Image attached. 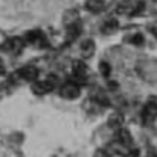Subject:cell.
I'll use <instances>...</instances> for the list:
<instances>
[{"instance_id":"4fadbf2b","label":"cell","mask_w":157,"mask_h":157,"mask_svg":"<svg viewBox=\"0 0 157 157\" xmlns=\"http://www.w3.org/2000/svg\"><path fill=\"white\" fill-rule=\"evenodd\" d=\"M122 124H124V117L121 113H113L110 117H108V127L113 128V130H121L122 128Z\"/></svg>"},{"instance_id":"30bf717a","label":"cell","mask_w":157,"mask_h":157,"mask_svg":"<svg viewBox=\"0 0 157 157\" xmlns=\"http://www.w3.org/2000/svg\"><path fill=\"white\" fill-rule=\"evenodd\" d=\"M79 34H81V25L79 23H75V25L67 26L66 28V40H67V43H70L75 38H78Z\"/></svg>"},{"instance_id":"6da1fadb","label":"cell","mask_w":157,"mask_h":157,"mask_svg":"<svg viewBox=\"0 0 157 157\" xmlns=\"http://www.w3.org/2000/svg\"><path fill=\"white\" fill-rule=\"evenodd\" d=\"M56 84H58L56 76H55V75H51L49 78H46V79H43V81H35V82L32 84V90H34V93H37V95H46V93L52 92L53 89L56 87Z\"/></svg>"},{"instance_id":"8992f818","label":"cell","mask_w":157,"mask_h":157,"mask_svg":"<svg viewBox=\"0 0 157 157\" xmlns=\"http://www.w3.org/2000/svg\"><path fill=\"white\" fill-rule=\"evenodd\" d=\"M3 51L9 53H18L23 48V40L18 38V37H14V38H8L5 43H3Z\"/></svg>"},{"instance_id":"277c9868","label":"cell","mask_w":157,"mask_h":157,"mask_svg":"<svg viewBox=\"0 0 157 157\" xmlns=\"http://www.w3.org/2000/svg\"><path fill=\"white\" fill-rule=\"evenodd\" d=\"M157 119V99L151 98L142 110V121L145 124H151Z\"/></svg>"},{"instance_id":"5b68a950","label":"cell","mask_w":157,"mask_h":157,"mask_svg":"<svg viewBox=\"0 0 157 157\" xmlns=\"http://www.w3.org/2000/svg\"><path fill=\"white\" fill-rule=\"evenodd\" d=\"M14 76H17L18 79L21 81H35L38 78V69L35 66H26V67H21Z\"/></svg>"},{"instance_id":"ba28073f","label":"cell","mask_w":157,"mask_h":157,"mask_svg":"<svg viewBox=\"0 0 157 157\" xmlns=\"http://www.w3.org/2000/svg\"><path fill=\"white\" fill-rule=\"evenodd\" d=\"M79 49H81V53H82L84 58H90V56L95 53L96 46H95V41H93L92 38H86V40L81 43Z\"/></svg>"},{"instance_id":"ac0fdd59","label":"cell","mask_w":157,"mask_h":157,"mask_svg":"<svg viewBox=\"0 0 157 157\" xmlns=\"http://www.w3.org/2000/svg\"><path fill=\"white\" fill-rule=\"evenodd\" d=\"M3 72H5V67H3V61L0 59V75H2Z\"/></svg>"},{"instance_id":"5bb4252c","label":"cell","mask_w":157,"mask_h":157,"mask_svg":"<svg viewBox=\"0 0 157 157\" xmlns=\"http://www.w3.org/2000/svg\"><path fill=\"white\" fill-rule=\"evenodd\" d=\"M104 34H114L117 31V21L116 20H107L104 25H102V29H101Z\"/></svg>"},{"instance_id":"8fae6325","label":"cell","mask_w":157,"mask_h":157,"mask_svg":"<svg viewBox=\"0 0 157 157\" xmlns=\"http://www.w3.org/2000/svg\"><path fill=\"white\" fill-rule=\"evenodd\" d=\"M84 6L90 12H101L105 8V0H86Z\"/></svg>"},{"instance_id":"9c48e42d","label":"cell","mask_w":157,"mask_h":157,"mask_svg":"<svg viewBox=\"0 0 157 157\" xmlns=\"http://www.w3.org/2000/svg\"><path fill=\"white\" fill-rule=\"evenodd\" d=\"M117 142L122 144V145L127 147V148H131V145H133V137H131L130 131L125 130V128H121V130L117 131Z\"/></svg>"},{"instance_id":"e0dca14e","label":"cell","mask_w":157,"mask_h":157,"mask_svg":"<svg viewBox=\"0 0 157 157\" xmlns=\"http://www.w3.org/2000/svg\"><path fill=\"white\" fill-rule=\"evenodd\" d=\"M108 151H105V150H99L98 153H96V157H108Z\"/></svg>"},{"instance_id":"7a4b0ae2","label":"cell","mask_w":157,"mask_h":157,"mask_svg":"<svg viewBox=\"0 0 157 157\" xmlns=\"http://www.w3.org/2000/svg\"><path fill=\"white\" fill-rule=\"evenodd\" d=\"M79 93H81V89L75 81H67L59 87V95L64 99H76Z\"/></svg>"},{"instance_id":"9a60e30c","label":"cell","mask_w":157,"mask_h":157,"mask_svg":"<svg viewBox=\"0 0 157 157\" xmlns=\"http://www.w3.org/2000/svg\"><path fill=\"white\" fill-rule=\"evenodd\" d=\"M131 44H134V46H140V44H144V35L142 34H133L131 37H128L127 38Z\"/></svg>"},{"instance_id":"2e32d148","label":"cell","mask_w":157,"mask_h":157,"mask_svg":"<svg viewBox=\"0 0 157 157\" xmlns=\"http://www.w3.org/2000/svg\"><path fill=\"white\" fill-rule=\"evenodd\" d=\"M99 70H101V73H102L104 76H108L110 72H111V67H110L108 63H101V64H99Z\"/></svg>"},{"instance_id":"52a82bcc","label":"cell","mask_w":157,"mask_h":157,"mask_svg":"<svg viewBox=\"0 0 157 157\" xmlns=\"http://www.w3.org/2000/svg\"><path fill=\"white\" fill-rule=\"evenodd\" d=\"M25 40H26V43H29V44H34V46H43L46 38H44V35H43L41 31L35 29V31H29V32L25 35Z\"/></svg>"},{"instance_id":"3957f363","label":"cell","mask_w":157,"mask_h":157,"mask_svg":"<svg viewBox=\"0 0 157 157\" xmlns=\"http://www.w3.org/2000/svg\"><path fill=\"white\" fill-rule=\"evenodd\" d=\"M72 72H73V81L78 86L87 82V64H84L82 61H73Z\"/></svg>"},{"instance_id":"7c38bea8","label":"cell","mask_w":157,"mask_h":157,"mask_svg":"<svg viewBox=\"0 0 157 157\" xmlns=\"http://www.w3.org/2000/svg\"><path fill=\"white\" fill-rule=\"evenodd\" d=\"M63 21H64L66 28H67V26H70V25L79 23V14H78V11H75V9L67 11V12L64 14V17H63Z\"/></svg>"}]
</instances>
